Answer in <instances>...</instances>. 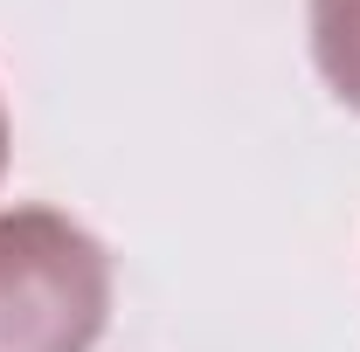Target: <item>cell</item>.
<instances>
[{
	"label": "cell",
	"instance_id": "obj_3",
	"mask_svg": "<svg viewBox=\"0 0 360 352\" xmlns=\"http://www.w3.org/2000/svg\"><path fill=\"white\" fill-rule=\"evenodd\" d=\"M0 173H7V111H0Z\"/></svg>",
	"mask_w": 360,
	"mask_h": 352
},
{
	"label": "cell",
	"instance_id": "obj_2",
	"mask_svg": "<svg viewBox=\"0 0 360 352\" xmlns=\"http://www.w3.org/2000/svg\"><path fill=\"white\" fill-rule=\"evenodd\" d=\"M312 62L326 90L360 111V0H312Z\"/></svg>",
	"mask_w": 360,
	"mask_h": 352
},
{
	"label": "cell",
	"instance_id": "obj_1",
	"mask_svg": "<svg viewBox=\"0 0 360 352\" xmlns=\"http://www.w3.org/2000/svg\"><path fill=\"white\" fill-rule=\"evenodd\" d=\"M111 325V256L56 208L0 215V352H90Z\"/></svg>",
	"mask_w": 360,
	"mask_h": 352
}]
</instances>
